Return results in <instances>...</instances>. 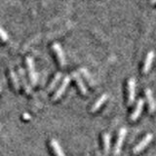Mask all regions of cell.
<instances>
[{
    "instance_id": "obj_12",
    "label": "cell",
    "mask_w": 156,
    "mask_h": 156,
    "mask_svg": "<svg viewBox=\"0 0 156 156\" xmlns=\"http://www.w3.org/2000/svg\"><path fill=\"white\" fill-rule=\"evenodd\" d=\"M50 145H51V148L53 150L54 154L56 156H65V153H63V150L61 147V145L58 144V140L55 139H52L50 140Z\"/></svg>"
},
{
    "instance_id": "obj_4",
    "label": "cell",
    "mask_w": 156,
    "mask_h": 156,
    "mask_svg": "<svg viewBox=\"0 0 156 156\" xmlns=\"http://www.w3.org/2000/svg\"><path fill=\"white\" fill-rule=\"evenodd\" d=\"M69 82H70V77L68 76V75L65 76V78L62 79V82L61 83L60 87L58 88L57 91L55 92V94H54V96H53V101H57V100H58V99H60V98L63 95V93L66 92V88H67L68 84H69Z\"/></svg>"
},
{
    "instance_id": "obj_8",
    "label": "cell",
    "mask_w": 156,
    "mask_h": 156,
    "mask_svg": "<svg viewBox=\"0 0 156 156\" xmlns=\"http://www.w3.org/2000/svg\"><path fill=\"white\" fill-rule=\"evenodd\" d=\"M144 101L143 99L138 100V101H136V106H135L133 112H132L131 115H130L131 121H136L140 117L141 111H143V108H144Z\"/></svg>"
},
{
    "instance_id": "obj_1",
    "label": "cell",
    "mask_w": 156,
    "mask_h": 156,
    "mask_svg": "<svg viewBox=\"0 0 156 156\" xmlns=\"http://www.w3.org/2000/svg\"><path fill=\"white\" fill-rule=\"evenodd\" d=\"M26 62H27V67L28 71L29 81H30V84L34 86V85H36V83H37V73L35 71V67H34L33 58L31 57H27Z\"/></svg>"
},
{
    "instance_id": "obj_6",
    "label": "cell",
    "mask_w": 156,
    "mask_h": 156,
    "mask_svg": "<svg viewBox=\"0 0 156 156\" xmlns=\"http://www.w3.org/2000/svg\"><path fill=\"white\" fill-rule=\"evenodd\" d=\"M52 48H53L54 52L56 53L58 61V62H60V66L62 67H63V66H66V57H65V53H63L61 45L58 43L55 42V43H53Z\"/></svg>"
},
{
    "instance_id": "obj_20",
    "label": "cell",
    "mask_w": 156,
    "mask_h": 156,
    "mask_svg": "<svg viewBox=\"0 0 156 156\" xmlns=\"http://www.w3.org/2000/svg\"><path fill=\"white\" fill-rule=\"evenodd\" d=\"M151 3H152V4L156 3V0H151Z\"/></svg>"
},
{
    "instance_id": "obj_7",
    "label": "cell",
    "mask_w": 156,
    "mask_h": 156,
    "mask_svg": "<svg viewBox=\"0 0 156 156\" xmlns=\"http://www.w3.org/2000/svg\"><path fill=\"white\" fill-rule=\"evenodd\" d=\"M72 78L74 79L75 83H76V85L78 87V89H79L80 93L82 95H87L88 94V92H87V88L84 84V81H83V79L81 78L80 74L78 73L77 71H73L72 72V74H71Z\"/></svg>"
},
{
    "instance_id": "obj_3",
    "label": "cell",
    "mask_w": 156,
    "mask_h": 156,
    "mask_svg": "<svg viewBox=\"0 0 156 156\" xmlns=\"http://www.w3.org/2000/svg\"><path fill=\"white\" fill-rule=\"evenodd\" d=\"M152 138H153L152 134H150V133L146 134L143 138V140H141L140 143L133 148V153L134 154H138V153L141 152V151H143L146 147V146L149 144L150 141L152 140Z\"/></svg>"
},
{
    "instance_id": "obj_11",
    "label": "cell",
    "mask_w": 156,
    "mask_h": 156,
    "mask_svg": "<svg viewBox=\"0 0 156 156\" xmlns=\"http://www.w3.org/2000/svg\"><path fill=\"white\" fill-rule=\"evenodd\" d=\"M153 58H154V52L153 51L148 52L147 55H146L145 61L144 63V67H143V72L144 74L149 71L150 67H151V63H152V61H153Z\"/></svg>"
},
{
    "instance_id": "obj_15",
    "label": "cell",
    "mask_w": 156,
    "mask_h": 156,
    "mask_svg": "<svg viewBox=\"0 0 156 156\" xmlns=\"http://www.w3.org/2000/svg\"><path fill=\"white\" fill-rule=\"evenodd\" d=\"M9 75H10V79H11V81H12L14 89L15 90H19V88H20V81H19V77L16 74V72H15L13 69H10Z\"/></svg>"
},
{
    "instance_id": "obj_18",
    "label": "cell",
    "mask_w": 156,
    "mask_h": 156,
    "mask_svg": "<svg viewBox=\"0 0 156 156\" xmlns=\"http://www.w3.org/2000/svg\"><path fill=\"white\" fill-rule=\"evenodd\" d=\"M0 34H1V38H2V40H3V41H7L8 39H9L8 34L6 33V31L4 30V28H3V27L0 28Z\"/></svg>"
},
{
    "instance_id": "obj_2",
    "label": "cell",
    "mask_w": 156,
    "mask_h": 156,
    "mask_svg": "<svg viewBox=\"0 0 156 156\" xmlns=\"http://www.w3.org/2000/svg\"><path fill=\"white\" fill-rule=\"evenodd\" d=\"M127 134V130L126 128H121L119 130V133L118 136H117V139H116V143L114 145V149H113V155L114 156H118L120 154V151L122 148V144H123V140L126 136Z\"/></svg>"
},
{
    "instance_id": "obj_16",
    "label": "cell",
    "mask_w": 156,
    "mask_h": 156,
    "mask_svg": "<svg viewBox=\"0 0 156 156\" xmlns=\"http://www.w3.org/2000/svg\"><path fill=\"white\" fill-rule=\"evenodd\" d=\"M61 78H62V72H57L56 74H55V76H54V78L52 79V81H51V83H50V85H49V87H48V91L50 92V91H52L54 88H55L56 86H57V84L58 83V81L61 80Z\"/></svg>"
},
{
    "instance_id": "obj_5",
    "label": "cell",
    "mask_w": 156,
    "mask_h": 156,
    "mask_svg": "<svg viewBox=\"0 0 156 156\" xmlns=\"http://www.w3.org/2000/svg\"><path fill=\"white\" fill-rule=\"evenodd\" d=\"M127 93H128L127 101H128L129 105H132L136 97V81L134 78H130L128 80V89H127Z\"/></svg>"
},
{
    "instance_id": "obj_19",
    "label": "cell",
    "mask_w": 156,
    "mask_h": 156,
    "mask_svg": "<svg viewBox=\"0 0 156 156\" xmlns=\"http://www.w3.org/2000/svg\"><path fill=\"white\" fill-rule=\"evenodd\" d=\"M23 118L24 120H29V119H31V116L29 115L28 113H23Z\"/></svg>"
},
{
    "instance_id": "obj_17",
    "label": "cell",
    "mask_w": 156,
    "mask_h": 156,
    "mask_svg": "<svg viewBox=\"0 0 156 156\" xmlns=\"http://www.w3.org/2000/svg\"><path fill=\"white\" fill-rule=\"evenodd\" d=\"M80 72L82 73L83 75H84V77L88 80V82H89L91 85H94V82H93L92 77H91V75L89 74V72L87 71V69H85V68H81V69H80Z\"/></svg>"
},
{
    "instance_id": "obj_14",
    "label": "cell",
    "mask_w": 156,
    "mask_h": 156,
    "mask_svg": "<svg viewBox=\"0 0 156 156\" xmlns=\"http://www.w3.org/2000/svg\"><path fill=\"white\" fill-rule=\"evenodd\" d=\"M102 143H104V151L107 155L110 152V135L108 133H104L102 135Z\"/></svg>"
},
{
    "instance_id": "obj_10",
    "label": "cell",
    "mask_w": 156,
    "mask_h": 156,
    "mask_svg": "<svg viewBox=\"0 0 156 156\" xmlns=\"http://www.w3.org/2000/svg\"><path fill=\"white\" fill-rule=\"evenodd\" d=\"M19 77H20V80H21V82H22L23 90L26 91L27 94H30V93H31V88H30V85L28 84V82L27 80L26 73H24V70L23 69L22 67L19 68Z\"/></svg>"
},
{
    "instance_id": "obj_13",
    "label": "cell",
    "mask_w": 156,
    "mask_h": 156,
    "mask_svg": "<svg viewBox=\"0 0 156 156\" xmlns=\"http://www.w3.org/2000/svg\"><path fill=\"white\" fill-rule=\"evenodd\" d=\"M106 100H107V95H106V94H102V95L99 98V99H98V100L94 102V105H92V107H91V112H96L102 105L105 104Z\"/></svg>"
},
{
    "instance_id": "obj_9",
    "label": "cell",
    "mask_w": 156,
    "mask_h": 156,
    "mask_svg": "<svg viewBox=\"0 0 156 156\" xmlns=\"http://www.w3.org/2000/svg\"><path fill=\"white\" fill-rule=\"evenodd\" d=\"M145 93V99H146V102H147V105H148V110L149 112H152L155 110L156 108V101L154 100V98H153V95H152V92H151L150 89H145L144 91Z\"/></svg>"
}]
</instances>
